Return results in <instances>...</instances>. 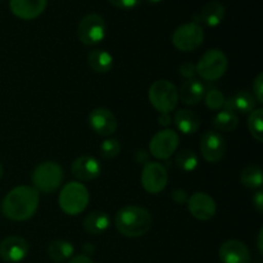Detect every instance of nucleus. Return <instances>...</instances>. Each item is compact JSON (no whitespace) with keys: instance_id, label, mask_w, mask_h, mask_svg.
<instances>
[{"instance_id":"1","label":"nucleus","mask_w":263,"mask_h":263,"mask_svg":"<svg viewBox=\"0 0 263 263\" xmlns=\"http://www.w3.org/2000/svg\"><path fill=\"white\" fill-rule=\"evenodd\" d=\"M39 192L35 187L17 186L10 190L2 203V212L12 221H26L32 217L39 207Z\"/></svg>"},{"instance_id":"2","label":"nucleus","mask_w":263,"mask_h":263,"mask_svg":"<svg viewBox=\"0 0 263 263\" xmlns=\"http://www.w3.org/2000/svg\"><path fill=\"white\" fill-rule=\"evenodd\" d=\"M116 229L127 238H139L151 230L152 216L148 210L139 205H126L116 215Z\"/></svg>"},{"instance_id":"3","label":"nucleus","mask_w":263,"mask_h":263,"mask_svg":"<svg viewBox=\"0 0 263 263\" xmlns=\"http://www.w3.org/2000/svg\"><path fill=\"white\" fill-rule=\"evenodd\" d=\"M89 190L79 181H72L64 185L58 198L61 210L69 216H76L84 212L89 204Z\"/></svg>"},{"instance_id":"4","label":"nucleus","mask_w":263,"mask_h":263,"mask_svg":"<svg viewBox=\"0 0 263 263\" xmlns=\"http://www.w3.org/2000/svg\"><path fill=\"white\" fill-rule=\"evenodd\" d=\"M151 104L161 115H168L179 103L177 87L168 80H157L151 85L148 91Z\"/></svg>"},{"instance_id":"5","label":"nucleus","mask_w":263,"mask_h":263,"mask_svg":"<svg viewBox=\"0 0 263 263\" xmlns=\"http://www.w3.org/2000/svg\"><path fill=\"white\" fill-rule=\"evenodd\" d=\"M63 181V170L57 162L46 161L39 164L32 172V182L35 189L50 194L58 190Z\"/></svg>"},{"instance_id":"6","label":"nucleus","mask_w":263,"mask_h":263,"mask_svg":"<svg viewBox=\"0 0 263 263\" xmlns=\"http://www.w3.org/2000/svg\"><path fill=\"white\" fill-rule=\"evenodd\" d=\"M228 57L220 49H211L200 57L195 66L197 73L205 81H216L228 71Z\"/></svg>"},{"instance_id":"7","label":"nucleus","mask_w":263,"mask_h":263,"mask_svg":"<svg viewBox=\"0 0 263 263\" xmlns=\"http://www.w3.org/2000/svg\"><path fill=\"white\" fill-rule=\"evenodd\" d=\"M107 35V25L102 15L90 13L84 15L77 26V36L85 45H97Z\"/></svg>"},{"instance_id":"8","label":"nucleus","mask_w":263,"mask_h":263,"mask_svg":"<svg viewBox=\"0 0 263 263\" xmlns=\"http://www.w3.org/2000/svg\"><path fill=\"white\" fill-rule=\"evenodd\" d=\"M204 40V31L198 22H189L179 26L172 33V44L180 51H194Z\"/></svg>"},{"instance_id":"9","label":"nucleus","mask_w":263,"mask_h":263,"mask_svg":"<svg viewBox=\"0 0 263 263\" xmlns=\"http://www.w3.org/2000/svg\"><path fill=\"white\" fill-rule=\"evenodd\" d=\"M179 134L171 128H164V130L158 131L156 135L152 138L149 143V151L151 154L157 159H166L171 158L172 154L177 151L179 146Z\"/></svg>"},{"instance_id":"10","label":"nucleus","mask_w":263,"mask_h":263,"mask_svg":"<svg viewBox=\"0 0 263 263\" xmlns=\"http://www.w3.org/2000/svg\"><path fill=\"white\" fill-rule=\"evenodd\" d=\"M168 182V174L163 164L158 162H146L141 171V185L151 194H158Z\"/></svg>"},{"instance_id":"11","label":"nucleus","mask_w":263,"mask_h":263,"mask_svg":"<svg viewBox=\"0 0 263 263\" xmlns=\"http://www.w3.org/2000/svg\"><path fill=\"white\" fill-rule=\"evenodd\" d=\"M200 153L210 163H217L226 153L225 138L217 131H205L200 139Z\"/></svg>"},{"instance_id":"12","label":"nucleus","mask_w":263,"mask_h":263,"mask_svg":"<svg viewBox=\"0 0 263 263\" xmlns=\"http://www.w3.org/2000/svg\"><path fill=\"white\" fill-rule=\"evenodd\" d=\"M90 127L100 136H110L117 130V118L107 108H95L87 117Z\"/></svg>"},{"instance_id":"13","label":"nucleus","mask_w":263,"mask_h":263,"mask_svg":"<svg viewBox=\"0 0 263 263\" xmlns=\"http://www.w3.org/2000/svg\"><path fill=\"white\" fill-rule=\"evenodd\" d=\"M186 203L189 212L197 220L208 221L216 215V202L207 193H195L187 199Z\"/></svg>"},{"instance_id":"14","label":"nucleus","mask_w":263,"mask_h":263,"mask_svg":"<svg viewBox=\"0 0 263 263\" xmlns=\"http://www.w3.org/2000/svg\"><path fill=\"white\" fill-rule=\"evenodd\" d=\"M27 253L28 243L21 236H8L0 243V257L5 262H21L26 258Z\"/></svg>"},{"instance_id":"15","label":"nucleus","mask_w":263,"mask_h":263,"mask_svg":"<svg viewBox=\"0 0 263 263\" xmlns=\"http://www.w3.org/2000/svg\"><path fill=\"white\" fill-rule=\"evenodd\" d=\"M218 256L222 263H249L251 252L248 247L240 240L230 239L220 247Z\"/></svg>"},{"instance_id":"16","label":"nucleus","mask_w":263,"mask_h":263,"mask_svg":"<svg viewBox=\"0 0 263 263\" xmlns=\"http://www.w3.org/2000/svg\"><path fill=\"white\" fill-rule=\"evenodd\" d=\"M48 0H9L10 12L17 18L31 21L44 13Z\"/></svg>"},{"instance_id":"17","label":"nucleus","mask_w":263,"mask_h":263,"mask_svg":"<svg viewBox=\"0 0 263 263\" xmlns=\"http://www.w3.org/2000/svg\"><path fill=\"white\" fill-rule=\"evenodd\" d=\"M71 171L76 179L81 180V181H90L99 176L102 172V166L94 157L82 156L74 159Z\"/></svg>"},{"instance_id":"18","label":"nucleus","mask_w":263,"mask_h":263,"mask_svg":"<svg viewBox=\"0 0 263 263\" xmlns=\"http://www.w3.org/2000/svg\"><path fill=\"white\" fill-rule=\"evenodd\" d=\"M177 92H179V100H181L184 104L195 105L203 100L205 89L204 85L199 80L190 79L186 80L181 85V87H180V90H177Z\"/></svg>"},{"instance_id":"19","label":"nucleus","mask_w":263,"mask_h":263,"mask_svg":"<svg viewBox=\"0 0 263 263\" xmlns=\"http://www.w3.org/2000/svg\"><path fill=\"white\" fill-rule=\"evenodd\" d=\"M174 123L177 130L184 135L195 134L200 127V120L194 112L189 109H180L175 113Z\"/></svg>"},{"instance_id":"20","label":"nucleus","mask_w":263,"mask_h":263,"mask_svg":"<svg viewBox=\"0 0 263 263\" xmlns=\"http://www.w3.org/2000/svg\"><path fill=\"white\" fill-rule=\"evenodd\" d=\"M225 18V7L220 2H210L202 8L199 21L208 27H216Z\"/></svg>"},{"instance_id":"21","label":"nucleus","mask_w":263,"mask_h":263,"mask_svg":"<svg viewBox=\"0 0 263 263\" xmlns=\"http://www.w3.org/2000/svg\"><path fill=\"white\" fill-rule=\"evenodd\" d=\"M110 225V218L105 212L95 211V212L89 213L84 220V229L86 233L91 235H99L107 231Z\"/></svg>"},{"instance_id":"22","label":"nucleus","mask_w":263,"mask_h":263,"mask_svg":"<svg viewBox=\"0 0 263 263\" xmlns=\"http://www.w3.org/2000/svg\"><path fill=\"white\" fill-rule=\"evenodd\" d=\"M87 63L98 73H107L113 67V57L104 49H94L87 54Z\"/></svg>"},{"instance_id":"23","label":"nucleus","mask_w":263,"mask_h":263,"mask_svg":"<svg viewBox=\"0 0 263 263\" xmlns=\"http://www.w3.org/2000/svg\"><path fill=\"white\" fill-rule=\"evenodd\" d=\"M228 109L231 112L238 113H249L253 109H256V99L253 95L248 91H239L234 95L233 98L229 99Z\"/></svg>"},{"instance_id":"24","label":"nucleus","mask_w":263,"mask_h":263,"mask_svg":"<svg viewBox=\"0 0 263 263\" xmlns=\"http://www.w3.org/2000/svg\"><path fill=\"white\" fill-rule=\"evenodd\" d=\"M73 246L66 240H54L48 246V256L54 262L67 261L73 256Z\"/></svg>"},{"instance_id":"25","label":"nucleus","mask_w":263,"mask_h":263,"mask_svg":"<svg viewBox=\"0 0 263 263\" xmlns=\"http://www.w3.org/2000/svg\"><path fill=\"white\" fill-rule=\"evenodd\" d=\"M239 125V117L236 116V113L231 112L229 109L220 110V112L216 115V117L213 118V126L217 128L218 131H222V133H230L234 131Z\"/></svg>"},{"instance_id":"26","label":"nucleus","mask_w":263,"mask_h":263,"mask_svg":"<svg viewBox=\"0 0 263 263\" xmlns=\"http://www.w3.org/2000/svg\"><path fill=\"white\" fill-rule=\"evenodd\" d=\"M241 184L249 189H259L263 184V174L261 167L248 166L240 174Z\"/></svg>"},{"instance_id":"27","label":"nucleus","mask_w":263,"mask_h":263,"mask_svg":"<svg viewBox=\"0 0 263 263\" xmlns=\"http://www.w3.org/2000/svg\"><path fill=\"white\" fill-rule=\"evenodd\" d=\"M199 159L198 156L190 149H182L176 154V164L180 170L185 172L194 171L198 167Z\"/></svg>"},{"instance_id":"28","label":"nucleus","mask_w":263,"mask_h":263,"mask_svg":"<svg viewBox=\"0 0 263 263\" xmlns=\"http://www.w3.org/2000/svg\"><path fill=\"white\" fill-rule=\"evenodd\" d=\"M248 128L251 131L252 136L256 139L258 143L263 141V109L256 108L251 112L248 118Z\"/></svg>"},{"instance_id":"29","label":"nucleus","mask_w":263,"mask_h":263,"mask_svg":"<svg viewBox=\"0 0 263 263\" xmlns=\"http://www.w3.org/2000/svg\"><path fill=\"white\" fill-rule=\"evenodd\" d=\"M100 151V156L105 159H110L115 158L120 154L121 152V144L120 141L116 140V139H105L104 141L102 143L99 148Z\"/></svg>"},{"instance_id":"30","label":"nucleus","mask_w":263,"mask_h":263,"mask_svg":"<svg viewBox=\"0 0 263 263\" xmlns=\"http://www.w3.org/2000/svg\"><path fill=\"white\" fill-rule=\"evenodd\" d=\"M204 100H205V105H207L210 109H213V110H220L226 103V99L225 97H223V94L217 89L210 90V91L205 94Z\"/></svg>"},{"instance_id":"31","label":"nucleus","mask_w":263,"mask_h":263,"mask_svg":"<svg viewBox=\"0 0 263 263\" xmlns=\"http://www.w3.org/2000/svg\"><path fill=\"white\" fill-rule=\"evenodd\" d=\"M113 7L118 8V9H134L140 4L141 0H108Z\"/></svg>"},{"instance_id":"32","label":"nucleus","mask_w":263,"mask_h":263,"mask_svg":"<svg viewBox=\"0 0 263 263\" xmlns=\"http://www.w3.org/2000/svg\"><path fill=\"white\" fill-rule=\"evenodd\" d=\"M254 99L258 103H263V74L259 73L253 82Z\"/></svg>"},{"instance_id":"33","label":"nucleus","mask_w":263,"mask_h":263,"mask_svg":"<svg viewBox=\"0 0 263 263\" xmlns=\"http://www.w3.org/2000/svg\"><path fill=\"white\" fill-rule=\"evenodd\" d=\"M179 73H180V76H182L184 79L190 80V79H194V76L197 74V69H195L194 64L190 63V62H187V63H184L180 66Z\"/></svg>"},{"instance_id":"34","label":"nucleus","mask_w":263,"mask_h":263,"mask_svg":"<svg viewBox=\"0 0 263 263\" xmlns=\"http://www.w3.org/2000/svg\"><path fill=\"white\" fill-rule=\"evenodd\" d=\"M172 200H174L176 204H185V203L187 202V194L185 190H181V189H176L172 192Z\"/></svg>"},{"instance_id":"35","label":"nucleus","mask_w":263,"mask_h":263,"mask_svg":"<svg viewBox=\"0 0 263 263\" xmlns=\"http://www.w3.org/2000/svg\"><path fill=\"white\" fill-rule=\"evenodd\" d=\"M252 202H253V205L257 208L258 212H263V193L262 190H258L256 194L252 198Z\"/></svg>"},{"instance_id":"36","label":"nucleus","mask_w":263,"mask_h":263,"mask_svg":"<svg viewBox=\"0 0 263 263\" xmlns=\"http://www.w3.org/2000/svg\"><path fill=\"white\" fill-rule=\"evenodd\" d=\"M68 263H94L89 256H85V254H81V256H76L71 259Z\"/></svg>"},{"instance_id":"37","label":"nucleus","mask_w":263,"mask_h":263,"mask_svg":"<svg viewBox=\"0 0 263 263\" xmlns=\"http://www.w3.org/2000/svg\"><path fill=\"white\" fill-rule=\"evenodd\" d=\"M170 120H171V118L168 117V115H161V117H159V123H162V125H167Z\"/></svg>"},{"instance_id":"38","label":"nucleus","mask_w":263,"mask_h":263,"mask_svg":"<svg viewBox=\"0 0 263 263\" xmlns=\"http://www.w3.org/2000/svg\"><path fill=\"white\" fill-rule=\"evenodd\" d=\"M262 236H263V230L261 229L258 234V251L261 254H262Z\"/></svg>"},{"instance_id":"39","label":"nucleus","mask_w":263,"mask_h":263,"mask_svg":"<svg viewBox=\"0 0 263 263\" xmlns=\"http://www.w3.org/2000/svg\"><path fill=\"white\" fill-rule=\"evenodd\" d=\"M3 174H4V168H3V164L0 163V180H2V177H3Z\"/></svg>"},{"instance_id":"40","label":"nucleus","mask_w":263,"mask_h":263,"mask_svg":"<svg viewBox=\"0 0 263 263\" xmlns=\"http://www.w3.org/2000/svg\"><path fill=\"white\" fill-rule=\"evenodd\" d=\"M149 3H152V4H157V3H161L162 0H148Z\"/></svg>"},{"instance_id":"41","label":"nucleus","mask_w":263,"mask_h":263,"mask_svg":"<svg viewBox=\"0 0 263 263\" xmlns=\"http://www.w3.org/2000/svg\"><path fill=\"white\" fill-rule=\"evenodd\" d=\"M0 2H3V0H0Z\"/></svg>"}]
</instances>
